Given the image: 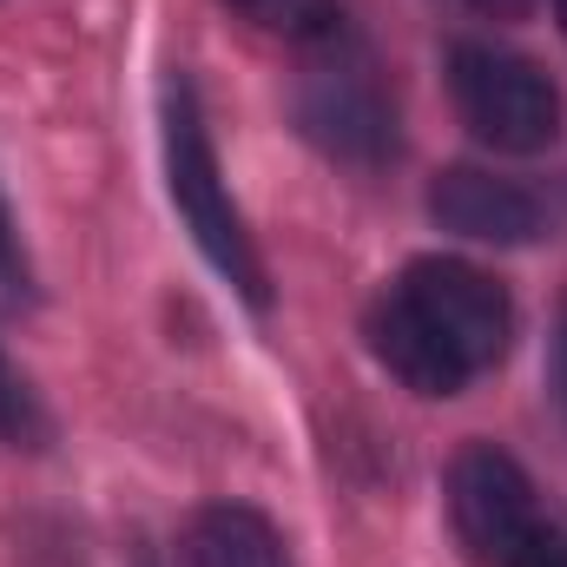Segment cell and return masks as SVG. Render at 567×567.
Returning <instances> with one entry per match:
<instances>
[{
	"mask_svg": "<svg viewBox=\"0 0 567 567\" xmlns=\"http://www.w3.org/2000/svg\"><path fill=\"white\" fill-rule=\"evenodd\" d=\"M33 416V403H27V383L7 370V357H0V435H20Z\"/></svg>",
	"mask_w": 567,
	"mask_h": 567,
	"instance_id": "obj_11",
	"label": "cell"
},
{
	"mask_svg": "<svg viewBox=\"0 0 567 567\" xmlns=\"http://www.w3.org/2000/svg\"><path fill=\"white\" fill-rule=\"evenodd\" d=\"M555 390H561V403H567V317H561V337H555Z\"/></svg>",
	"mask_w": 567,
	"mask_h": 567,
	"instance_id": "obj_13",
	"label": "cell"
},
{
	"mask_svg": "<svg viewBox=\"0 0 567 567\" xmlns=\"http://www.w3.org/2000/svg\"><path fill=\"white\" fill-rule=\"evenodd\" d=\"M231 13H245L251 27H265V33H278L290 47H323V40H337V33H350L343 27V7L337 0H225Z\"/></svg>",
	"mask_w": 567,
	"mask_h": 567,
	"instance_id": "obj_9",
	"label": "cell"
},
{
	"mask_svg": "<svg viewBox=\"0 0 567 567\" xmlns=\"http://www.w3.org/2000/svg\"><path fill=\"white\" fill-rule=\"evenodd\" d=\"M449 522L462 535V548L482 567H502L508 548L542 522L535 508V482L522 475V462L495 442H468L449 462Z\"/></svg>",
	"mask_w": 567,
	"mask_h": 567,
	"instance_id": "obj_5",
	"label": "cell"
},
{
	"mask_svg": "<svg viewBox=\"0 0 567 567\" xmlns=\"http://www.w3.org/2000/svg\"><path fill=\"white\" fill-rule=\"evenodd\" d=\"M158 140H165V192L192 231V245L205 251V265L231 284L251 310H271V278H265V258L225 192V172H218V152L205 133V113H198V93L185 73L165 80L158 93Z\"/></svg>",
	"mask_w": 567,
	"mask_h": 567,
	"instance_id": "obj_1",
	"label": "cell"
},
{
	"mask_svg": "<svg viewBox=\"0 0 567 567\" xmlns=\"http://www.w3.org/2000/svg\"><path fill=\"white\" fill-rule=\"evenodd\" d=\"M555 13H561V33H567V0H555Z\"/></svg>",
	"mask_w": 567,
	"mask_h": 567,
	"instance_id": "obj_15",
	"label": "cell"
},
{
	"mask_svg": "<svg viewBox=\"0 0 567 567\" xmlns=\"http://www.w3.org/2000/svg\"><path fill=\"white\" fill-rule=\"evenodd\" d=\"M185 567H297L284 528L251 502H205L185 522Z\"/></svg>",
	"mask_w": 567,
	"mask_h": 567,
	"instance_id": "obj_8",
	"label": "cell"
},
{
	"mask_svg": "<svg viewBox=\"0 0 567 567\" xmlns=\"http://www.w3.org/2000/svg\"><path fill=\"white\" fill-rule=\"evenodd\" d=\"M429 218L475 245H535L548 231V212L528 185L488 172V165H449L429 185Z\"/></svg>",
	"mask_w": 567,
	"mask_h": 567,
	"instance_id": "obj_6",
	"label": "cell"
},
{
	"mask_svg": "<svg viewBox=\"0 0 567 567\" xmlns=\"http://www.w3.org/2000/svg\"><path fill=\"white\" fill-rule=\"evenodd\" d=\"M502 567H567V535L555 528V522H535V528L508 548Z\"/></svg>",
	"mask_w": 567,
	"mask_h": 567,
	"instance_id": "obj_10",
	"label": "cell"
},
{
	"mask_svg": "<svg viewBox=\"0 0 567 567\" xmlns=\"http://www.w3.org/2000/svg\"><path fill=\"white\" fill-rule=\"evenodd\" d=\"M449 100L462 126L495 152L535 158L561 140V86L528 60L495 40H455L449 47Z\"/></svg>",
	"mask_w": 567,
	"mask_h": 567,
	"instance_id": "obj_3",
	"label": "cell"
},
{
	"mask_svg": "<svg viewBox=\"0 0 567 567\" xmlns=\"http://www.w3.org/2000/svg\"><path fill=\"white\" fill-rule=\"evenodd\" d=\"M396 290H403V303L423 317L429 330L455 350V363L468 377H482V370H495L508 357L515 303H508V290L488 278L482 265H468V258H410Z\"/></svg>",
	"mask_w": 567,
	"mask_h": 567,
	"instance_id": "obj_4",
	"label": "cell"
},
{
	"mask_svg": "<svg viewBox=\"0 0 567 567\" xmlns=\"http://www.w3.org/2000/svg\"><path fill=\"white\" fill-rule=\"evenodd\" d=\"M363 343H370V357H377L403 390H416V396H462V390L475 383V377L455 363V350L403 303L396 284L363 310Z\"/></svg>",
	"mask_w": 567,
	"mask_h": 567,
	"instance_id": "obj_7",
	"label": "cell"
},
{
	"mask_svg": "<svg viewBox=\"0 0 567 567\" xmlns=\"http://www.w3.org/2000/svg\"><path fill=\"white\" fill-rule=\"evenodd\" d=\"M462 7H475V13H522V0H462Z\"/></svg>",
	"mask_w": 567,
	"mask_h": 567,
	"instance_id": "obj_14",
	"label": "cell"
},
{
	"mask_svg": "<svg viewBox=\"0 0 567 567\" xmlns=\"http://www.w3.org/2000/svg\"><path fill=\"white\" fill-rule=\"evenodd\" d=\"M0 303H27V258L0 245Z\"/></svg>",
	"mask_w": 567,
	"mask_h": 567,
	"instance_id": "obj_12",
	"label": "cell"
},
{
	"mask_svg": "<svg viewBox=\"0 0 567 567\" xmlns=\"http://www.w3.org/2000/svg\"><path fill=\"white\" fill-rule=\"evenodd\" d=\"M290 113H297L303 140L330 165H350V172H383L403 145L396 140V100H390L377 60L350 33L310 47L297 93H290Z\"/></svg>",
	"mask_w": 567,
	"mask_h": 567,
	"instance_id": "obj_2",
	"label": "cell"
}]
</instances>
